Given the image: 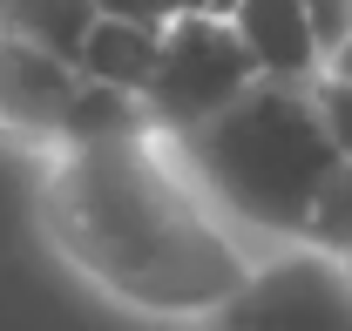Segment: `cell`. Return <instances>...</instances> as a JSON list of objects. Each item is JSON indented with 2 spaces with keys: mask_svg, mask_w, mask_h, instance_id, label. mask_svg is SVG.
Here are the masks:
<instances>
[{
  "mask_svg": "<svg viewBox=\"0 0 352 331\" xmlns=\"http://www.w3.org/2000/svg\"><path fill=\"white\" fill-rule=\"evenodd\" d=\"M41 230L54 257L142 318H217L251 277L244 237L204 203L163 135L47 156Z\"/></svg>",
  "mask_w": 352,
  "mask_h": 331,
  "instance_id": "6da1fadb",
  "label": "cell"
},
{
  "mask_svg": "<svg viewBox=\"0 0 352 331\" xmlns=\"http://www.w3.org/2000/svg\"><path fill=\"white\" fill-rule=\"evenodd\" d=\"M170 149L230 230H258L285 244H305L311 209L346 163L318 115V88L292 82H251L217 122L176 135Z\"/></svg>",
  "mask_w": 352,
  "mask_h": 331,
  "instance_id": "7a4b0ae2",
  "label": "cell"
},
{
  "mask_svg": "<svg viewBox=\"0 0 352 331\" xmlns=\"http://www.w3.org/2000/svg\"><path fill=\"white\" fill-rule=\"evenodd\" d=\"M251 82H258V68H251L244 41L230 34V21H217V14L170 21L163 47H156V75L142 88V115L163 142H176L190 128L217 122Z\"/></svg>",
  "mask_w": 352,
  "mask_h": 331,
  "instance_id": "3957f363",
  "label": "cell"
},
{
  "mask_svg": "<svg viewBox=\"0 0 352 331\" xmlns=\"http://www.w3.org/2000/svg\"><path fill=\"white\" fill-rule=\"evenodd\" d=\"M210 331H352V277L339 257L292 244L251 264L244 290L210 318Z\"/></svg>",
  "mask_w": 352,
  "mask_h": 331,
  "instance_id": "277c9868",
  "label": "cell"
},
{
  "mask_svg": "<svg viewBox=\"0 0 352 331\" xmlns=\"http://www.w3.org/2000/svg\"><path fill=\"white\" fill-rule=\"evenodd\" d=\"M75 95H82V75L68 61H54L47 47L21 41V34H0V135L7 142L54 156Z\"/></svg>",
  "mask_w": 352,
  "mask_h": 331,
  "instance_id": "5b68a950",
  "label": "cell"
},
{
  "mask_svg": "<svg viewBox=\"0 0 352 331\" xmlns=\"http://www.w3.org/2000/svg\"><path fill=\"white\" fill-rule=\"evenodd\" d=\"M223 21H230V34L244 41L258 82L318 88V41H311L305 0H237Z\"/></svg>",
  "mask_w": 352,
  "mask_h": 331,
  "instance_id": "8992f818",
  "label": "cell"
},
{
  "mask_svg": "<svg viewBox=\"0 0 352 331\" xmlns=\"http://www.w3.org/2000/svg\"><path fill=\"white\" fill-rule=\"evenodd\" d=\"M156 47H163V34H149V27L95 21L82 54H75V75L95 82V88H116V95H135V102H142V88H149V75H156Z\"/></svg>",
  "mask_w": 352,
  "mask_h": 331,
  "instance_id": "52a82bcc",
  "label": "cell"
},
{
  "mask_svg": "<svg viewBox=\"0 0 352 331\" xmlns=\"http://www.w3.org/2000/svg\"><path fill=\"white\" fill-rule=\"evenodd\" d=\"M88 27H95V7H88V0H7V14H0V34H21V41L47 47V54L68 61V68H75V54H82Z\"/></svg>",
  "mask_w": 352,
  "mask_h": 331,
  "instance_id": "ba28073f",
  "label": "cell"
},
{
  "mask_svg": "<svg viewBox=\"0 0 352 331\" xmlns=\"http://www.w3.org/2000/svg\"><path fill=\"white\" fill-rule=\"evenodd\" d=\"M122 135H156L142 102L135 95H116V88H95L82 82L75 109H68V128H61V149H88V142H122ZM54 149V156H61Z\"/></svg>",
  "mask_w": 352,
  "mask_h": 331,
  "instance_id": "9c48e42d",
  "label": "cell"
},
{
  "mask_svg": "<svg viewBox=\"0 0 352 331\" xmlns=\"http://www.w3.org/2000/svg\"><path fill=\"white\" fill-rule=\"evenodd\" d=\"M305 250L339 257V264L352 257V163H339V176L325 183V196H318V209L305 223Z\"/></svg>",
  "mask_w": 352,
  "mask_h": 331,
  "instance_id": "30bf717a",
  "label": "cell"
},
{
  "mask_svg": "<svg viewBox=\"0 0 352 331\" xmlns=\"http://www.w3.org/2000/svg\"><path fill=\"white\" fill-rule=\"evenodd\" d=\"M311 14V41H318V75H325V61L352 41V0H305Z\"/></svg>",
  "mask_w": 352,
  "mask_h": 331,
  "instance_id": "8fae6325",
  "label": "cell"
},
{
  "mask_svg": "<svg viewBox=\"0 0 352 331\" xmlns=\"http://www.w3.org/2000/svg\"><path fill=\"white\" fill-rule=\"evenodd\" d=\"M88 7H95V21H116V27H149V34L170 27L163 0H88Z\"/></svg>",
  "mask_w": 352,
  "mask_h": 331,
  "instance_id": "7c38bea8",
  "label": "cell"
},
{
  "mask_svg": "<svg viewBox=\"0 0 352 331\" xmlns=\"http://www.w3.org/2000/svg\"><path fill=\"white\" fill-rule=\"evenodd\" d=\"M318 115H325V128H332L339 156L352 163V88H332V82H318Z\"/></svg>",
  "mask_w": 352,
  "mask_h": 331,
  "instance_id": "4fadbf2b",
  "label": "cell"
},
{
  "mask_svg": "<svg viewBox=\"0 0 352 331\" xmlns=\"http://www.w3.org/2000/svg\"><path fill=\"white\" fill-rule=\"evenodd\" d=\"M318 82H332V88H352V41L339 47L332 61H325V75H318Z\"/></svg>",
  "mask_w": 352,
  "mask_h": 331,
  "instance_id": "5bb4252c",
  "label": "cell"
},
{
  "mask_svg": "<svg viewBox=\"0 0 352 331\" xmlns=\"http://www.w3.org/2000/svg\"><path fill=\"white\" fill-rule=\"evenodd\" d=\"M170 21H197V14H217V0H163Z\"/></svg>",
  "mask_w": 352,
  "mask_h": 331,
  "instance_id": "9a60e30c",
  "label": "cell"
},
{
  "mask_svg": "<svg viewBox=\"0 0 352 331\" xmlns=\"http://www.w3.org/2000/svg\"><path fill=\"white\" fill-rule=\"evenodd\" d=\"M230 7H237V0H217V21H223V14H230Z\"/></svg>",
  "mask_w": 352,
  "mask_h": 331,
  "instance_id": "2e32d148",
  "label": "cell"
},
{
  "mask_svg": "<svg viewBox=\"0 0 352 331\" xmlns=\"http://www.w3.org/2000/svg\"><path fill=\"white\" fill-rule=\"evenodd\" d=\"M346 277H352V257H346Z\"/></svg>",
  "mask_w": 352,
  "mask_h": 331,
  "instance_id": "e0dca14e",
  "label": "cell"
},
{
  "mask_svg": "<svg viewBox=\"0 0 352 331\" xmlns=\"http://www.w3.org/2000/svg\"><path fill=\"white\" fill-rule=\"evenodd\" d=\"M0 14H7V0H0Z\"/></svg>",
  "mask_w": 352,
  "mask_h": 331,
  "instance_id": "ac0fdd59",
  "label": "cell"
}]
</instances>
